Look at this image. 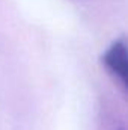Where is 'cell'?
<instances>
[{"label":"cell","mask_w":128,"mask_h":130,"mask_svg":"<svg viewBox=\"0 0 128 130\" xmlns=\"http://www.w3.org/2000/svg\"><path fill=\"white\" fill-rule=\"evenodd\" d=\"M101 62L107 73L115 77L122 88L127 86V45L124 38L115 39L102 53Z\"/></svg>","instance_id":"obj_1"}]
</instances>
